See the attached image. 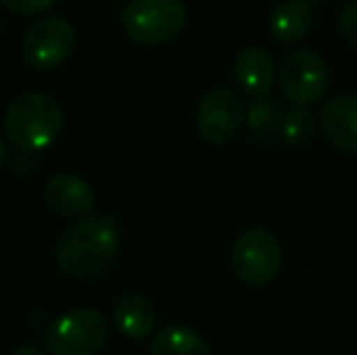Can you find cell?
<instances>
[{
    "label": "cell",
    "instance_id": "19",
    "mask_svg": "<svg viewBox=\"0 0 357 355\" xmlns=\"http://www.w3.org/2000/svg\"><path fill=\"white\" fill-rule=\"evenodd\" d=\"M34 168H37V163L29 161L27 156H20L17 161H15V171H17V176H20V178H27L29 173L34 171Z\"/></svg>",
    "mask_w": 357,
    "mask_h": 355
},
{
    "label": "cell",
    "instance_id": "22",
    "mask_svg": "<svg viewBox=\"0 0 357 355\" xmlns=\"http://www.w3.org/2000/svg\"><path fill=\"white\" fill-rule=\"evenodd\" d=\"M0 34H3V20H0Z\"/></svg>",
    "mask_w": 357,
    "mask_h": 355
},
{
    "label": "cell",
    "instance_id": "10",
    "mask_svg": "<svg viewBox=\"0 0 357 355\" xmlns=\"http://www.w3.org/2000/svg\"><path fill=\"white\" fill-rule=\"evenodd\" d=\"M321 129L333 146L357 153V98L335 95L321 107Z\"/></svg>",
    "mask_w": 357,
    "mask_h": 355
},
{
    "label": "cell",
    "instance_id": "18",
    "mask_svg": "<svg viewBox=\"0 0 357 355\" xmlns=\"http://www.w3.org/2000/svg\"><path fill=\"white\" fill-rule=\"evenodd\" d=\"M0 5H5L17 15H39L47 13L54 5V0H0Z\"/></svg>",
    "mask_w": 357,
    "mask_h": 355
},
{
    "label": "cell",
    "instance_id": "3",
    "mask_svg": "<svg viewBox=\"0 0 357 355\" xmlns=\"http://www.w3.org/2000/svg\"><path fill=\"white\" fill-rule=\"evenodd\" d=\"M129 39L144 47H155L175 39L188 22L183 0H129L119 13Z\"/></svg>",
    "mask_w": 357,
    "mask_h": 355
},
{
    "label": "cell",
    "instance_id": "12",
    "mask_svg": "<svg viewBox=\"0 0 357 355\" xmlns=\"http://www.w3.org/2000/svg\"><path fill=\"white\" fill-rule=\"evenodd\" d=\"M112 322L124 338L144 341L155 328V307L144 294H124L114 304Z\"/></svg>",
    "mask_w": 357,
    "mask_h": 355
},
{
    "label": "cell",
    "instance_id": "1",
    "mask_svg": "<svg viewBox=\"0 0 357 355\" xmlns=\"http://www.w3.org/2000/svg\"><path fill=\"white\" fill-rule=\"evenodd\" d=\"M122 248L119 227L109 214L80 217L59 236L54 256L63 275L78 280L98 278L112 266Z\"/></svg>",
    "mask_w": 357,
    "mask_h": 355
},
{
    "label": "cell",
    "instance_id": "4",
    "mask_svg": "<svg viewBox=\"0 0 357 355\" xmlns=\"http://www.w3.org/2000/svg\"><path fill=\"white\" fill-rule=\"evenodd\" d=\"M109 336V324L102 312L90 307L61 314L44 333L49 355H98Z\"/></svg>",
    "mask_w": 357,
    "mask_h": 355
},
{
    "label": "cell",
    "instance_id": "11",
    "mask_svg": "<svg viewBox=\"0 0 357 355\" xmlns=\"http://www.w3.org/2000/svg\"><path fill=\"white\" fill-rule=\"evenodd\" d=\"M275 59L270 52L260 47H248L236 56L234 61V76L236 83L243 88L250 98H268L270 90L275 88Z\"/></svg>",
    "mask_w": 357,
    "mask_h": 355
},
{
    "label": "cell",
    "instance_id": "21",
    "mask_svg": "<svg viewBox=\"0 0 357 355\" xmlns=\"http://www.w3.org/2000/svg\"><path fill=\"white\" fill-rule=\"evenodd\" d=\"M8 158H10V153H8V144H5V139L0 137V168L8 163Z\"/></svg>",
    "mask_w": 357,
    "mask_h": 355
},
{
    "label": "cell",
    "instance_id": "5",
    "mask_svg": "<svg viewBox=\"0 0 357 355\" xmlns=\"http://www.w3.org/2000/svg\"><path fill=\"white\" fill-rule=\"evenodd\" d=\"M282 266V246L278 236L265 229H248L234 241L231 248V268L241 282L260 287L275 280Z\"/></svg>",
    "mask_w": 357,
    "mask_h": 355
},
{
    "label": "cell",
    "instance_id": "13",
    "mask_svg": "<svg viewBox=\"0 0 357 355\" xmlns=\"http://www.w3.org/2000/svg\"><path fill=\"white\" fill-rule=\"evenodd\" d=\"M311 29V8L304 0H284L270 15V34L282 44L304 39Z\"/></svg>",
    "mask_w": 357,
    "mask_h": 355
},
{
    "label": "cell",
    "instance_id": "17",
    "mask_svg": "<svg viewBox=\"0 0 357 355\" xmlns=\"http://www.w3.org/2000/svg\"><path fill=\"white\" fill-rule=\"evenodd\" d=\"M338 27H340V34L348 39V44H353L357 49V0L345 3V8L340 10Z\"/></svg>",
    "mask_w": 357,
    "mask_h": 355
},
{
    "label": "cell",
    "instance_id": "7",
    "mask_svg": "<svg viewBox=\"0 0 357 355\" xmlns=\"http://www.w3.org/2000/svg\"><path fill=\"white\" fill-rule=\"evenodd\" d=\"M75 49V29L63 17H44L22 39V61L34 71H54Z\"/></svg>",
    "mask_w": 357,
    "mask_h": 355
},
{
    "label": "cell",
    "instance_id": "8",
    "mask_svg": "<svg viewBox=\"0 0 357 355\" xmlns=\"http://www.w3.org/2000/svg\"><path fill=\"white\" fill-rule=\"evenodd\" d=\"M243 124V103L229 88L209 90L197 107V132L207 144H226Z\"/></svg>",
    "mask_w": 357,
    "mask_h": 355
},
{
    "label": "cell",
    "instance_id": "20",
    "mask_svg": "<svg viewBox=\"0 0 357 355\" xmlns=\"http://www.w3.org/2000/svg\"><path fill=\"white\" fill-rule=\"evenodd\" d=\"M13 355H44L42 351H39L37 346H29V343H24V346H20V348H15Z\"/></svg>",
    "mask_w": 357,
    "mask_h": 355
},
{
    "label": "cell",
    "instance_id": "16",
    "mask_svg": "<svg viewBox=\"0 0 357 355\" xmlns=\"http://www.w3.org/2000/svg\"><path fill=\"white\" fill-rule=\"evenodd\" d=\"M280 107L268 98H255L248 107V129L253 137L268 139L280 129Z\"/></svg>",
    "mask_w": 357,
    "mask_h": 355
},
{
    "label": "cell",
    "instance_id": "15",
    "mask_svg": "<svg viewBox=\"0 0 357 355\" xmlns=\"http://www.w3.org/2000/svg\"><path fill=\"white\" fill-rule=\"evenodd\" d=\"M316 134V117L304 107H294L282 117L280 122V137L287 146L301 149L306 144H311Z\"/></svg>",
    "mask_w": 357,
    "mask_h": 355
},
{
    "label": "cell",
    "instance_id": "6",
    "mask_svg": "<svg viewBox=\"0 0 357 355\" xmlns=\"http://www.w3.org/2000/svg\"><path fill=\"white\" fill-rule=\"evenodd\" d=\"M278 83L284 100L296 107L316 105L331 86V68L324 56L311 49L289 54L278 68Z\"/></svg>",
    "mask_w": 357,
    "mask_h": 355
},
{
    "label": "cell",
    "instance_id": "14",
    "mask_svg": "<svg viewBox=\"0 0 357 355\" xmlns=\"http://www.w3.org/2000/svg\"><path fill=\"white\" fill-rule=\"evenodd\" d=\"M151 355H212L209 343L195 328L170 324L151 338Z\"/></svg>",
    "mask_w": 357,
    "mask_h": 355
},
{
    "label": "cell",
    "instance_id": "9",
    "mask_svg": "<svg viewBox=\"0 0 357 355\" xmlns=\"http://www.w3.org/2000/svg\"><path fill=\"white\" fill-rule=\"evenodd\" d=\"M44 202L59 217H88L95 209V190L83 178L61 173L44 185Z\"/></svg>",
    "mask_w": 357,
    "mask_h": 355
},
{
    "label": "cell",
    "instance_id": "2",
    "mask_svg": "<svg viewBox=\"0 0 357 355\" xmlns=\"http://www.w3.org/2000/svg\"><path fill=\"white\" fill-rule=\"evenodd\" d=\"M5 139L17 151L34 153L47 149L61 134L63 112L54 98L44 93H24L5 109Z\"/></svg>",
    "mask_w": 357,
    "mask_h": 355
}]
</instances>
